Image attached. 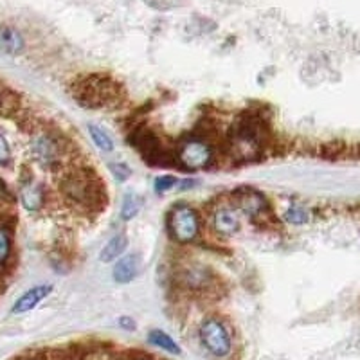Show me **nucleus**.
Segmentation results:
<instances>
[{
    "instance_id": "nucleus-1",
    "label": "nucleus",
    "mask_w": 360,
    "mask_h": 360,
    "mask_svg": "<svg viewBox=\"0 0 360 360\" xmlns=\"http://www.w3.org/2000/svg\"><path fill=\"white\" fill-rule=\"evenodd\" d=\"M60 189L67 200L79 207L98 209L105 202V189H103L101 180L89 169L78 168L67 172Z\"/></svg>"
},
{
    "instance_id": "nucleus-2",
    "label": "nucleus",
    "mask_w": 360,
    "mask_h": 360,
    "mask_svg": "<svg viewBox=\"0 0 360 360\" xmlns=\"http://www.w3.org/2000/svg\"><path fill=\"white\" fill-rule=\"evenodd\" d=\"M29 153L40 168H62L67 159L65 139L51 130H37L29 141Z\"/></svg>"
},
{
    "instance_id": "nucleus-3",
    "label": "nucleus",
    "mask_w": 360,
    "mask_h": 360,
    "mask_svg": "<svg viewBox=\"0 0 360 360\" xmlns=\"http://www.w3.org/2000/svg\"><path fill=\"white\" fill-rule=\"evenodd\" d=\"M176 162L188 172H197L205 169L213 162V146L202 137H186L179 143L175 153H173Z\"/></svg>"
},
{
    "instance_id": "nucleus-4",
    "label": "nucleus",
    "mask_w": 360,
    "mask_h": 360,
    "mask_svg": "<svg viewBox=\"0 0 360 360\" xmlns=\"http://www.w3.org/2000/svg\"><path fill=\"white\" fill-rule=\"evenodd\" d=\"M198 337L204 348L217 359H227L233 352V335L227 324L218 317H207L198 328Z\"/></svg>"
},
{
    "instance_id": "nucleus-5",
    "label": "nucleus",
    "mask_w": 360,
    "mask_h": 360,
    "mask_svg": "<svg viewBox=\"0 0 360 360\" xmlns=\"http://www.w3.org/2000/svg\"><path fill=\"white\" fill-rule=\"evenodd\" d=\"M115 98V85L112 79H101L99 76H90L78 83L74 90V99L86 108H101L110 105Z\"/></svg>"
},
{
    "instance_id": "nucleus-6",
    "label": "nucleus",
    "mask_w": 360,
    "mask_h": 360,
    "mask_svg": "<svg viewBox=\"0 0 360 360\" xmlns=\"http://www.w3.org/2000/svg\"><path fill=\"white\" fill-rule=\"evenodd\" d=\"M169 234L179 243L195 242L200 234V218L191 205L179 204L168 214Z\"/></svg>"
},
{
    "instance_id": "nucleus-7",
    "label": "nucleus",
    "mask_w": 360,
    "mask_h": 360,
    "mask_svg": "<svg viewBox=\"0 0 360 360\" xmlns=\"http://www.w3.org/2000/svg\"><path fill=\"white\" fill-rule=\"evenodd\" d=\"M231 150L240 159H252L259 152L262 144V134L259 124L254 121H240L233 127L229 135Z\"/></svg>"
},
{
    "instance_id": "nucleus-8",
    "label": "nucleus",
    "mask_w": 360,
    "mask_h": 360,
    "mask_svg": "<svg viewBox=\"0 0 360 360\" xmlns=\"http://www.w3.org/2000/svg\"><path fill=\"white\" fill-rule=\"evenodd\" d=\"M131 141H134L135 148L143 153V157L150 164H162L166 162V159H168V155L164 153V148L162 144H160V139L150 130L137 131V135H135Z\"/></svg>"
},
{
    "instance_id": "nucleus-9",
    "label": "nucleus",
    "mask_w": 360,
    "mask_h": 360,
    "mask_svg": "<svg viewBox=\"0 0 360 360\" xmlns=\"http://www.w3.org/2000/svg\"><path fill=\"white\" fill-rule=\"evenodd\" d=\"M53 285H37V287L29 288L27 292L17 299V303L13 304V314H27L33 308H37L44 299L53 294Z\"/></svg>"
},
{
    "instance_id": "nucleus-10",
    "label": "nucleus",
    "mask_w": 360,
    "mask_h": 360,
    "mask_svg": "<svg viewBox=\"0 0 360 360\" xmlns=\"http://www.w3.org/2000/svg\"><path fill=\"white\" fill-rule=\"evenodd\" d=\"M141 270V258L139 254H127L123 258H119V262L115 263L114 270H112V276L117 283L121 285H127V283L134 281L137 278Z\"/></svg>"
},
{
    "instance_id": "nucleus-11",
    "label": "nucleus",
    "mask_w": 360,
    "mask_h": 360,
    "mask_svg": "<svg viewBox=\"0 0 360 360\" xmlns=\"http://www.w3.org/2000/svg\"><path fill=\"white\" fill-rule=\"evenodd\" d=\"M20 202L29 213H37L44 207L45 202V191L44 186L34 182V180H27V182H22L20 186Z\"/></svg>"
},
{
    "instance_id": "nucleus-12",
    "label": "nucleus",
    "mask_w": 360,
    "mask_h": 360,
    "mask_svg": "<svg viewBox=\"0 0 360 360\" xmlns=\"http://www.w3.org/2000/svg\"><path fill=\"white\" fill-rule=\"evenodd\" d=\"M213 229L217 231L220 236H233L240 229V221H238L234 209L231 207H218L213 211Z\"/></svg>"
},
{
    "instance_id": "nucleus-13",
    "label": "nucleus",
    "mask_w": 360,
    "mask_h": 360,
    "mask_svg": "<svg viewBox=\"0 0 360 360\" xmlns=\"http://www.w3.org/2000/svg\"><path fill=\"white\" fill-rule=\"evenodd\" d=\"M236 207L249 217H258L266 209V200L256 191L243 189L236 197Z\"/></svg>"
},
{
    "instance_id": "nucleus-14",
    "label": "nucleus",
    "mask_w": 360,
    "mask_h": 360,
    "mask_svg": "<svg viewBox=\"0 0 360 360\" xmlns=\"http://www.w3.org/2000/svg\"><path fill=\"white\" fill-rule=\"evenodd\" d=\"M127 247H128L127 234H123V233L115 234V236H112L110 240H108L107 245L103 247L101 254H99V259H101L103 263L114 262V259H117L123 256L124 250H127Z\"/></svg>"
},
{
    "instance_id": "nucleus-15",
    "label": "nucleus",
    "mask_w": 360,
    "mask_h": 360,
    "mask_svg": "<svg viewBox=\"0 0 360 360\" xmlns=\"http://www.w3.org/2000/svg\"><path fill=\"white\" fill-rule=\"evenodd\" d=\"M148 342L157 346V348L164 349V352L172 353V355H180L179 344L173 340V337H169L168 333L160 332V330H152V332L148 333Z\"/></svg>"
},
{
    "instance_id": "nucleus-16",
    "label": "nucleus",
    "mask_w": 360,
    "mask_h": 360,
    "mask_svg": "<svg viewBox=\"0 0 360 360\" xmlns=\"http://www.w3.org/2000/svg\"><path fill=\"white\" fill-rule=\"evenodd\" d=\"M24 40H22L20 33L11 27H4L0 31V47L9 54H17L22 49Z\"/></svg>"
},
{
    "instance_id": "nucleus-17",
    "label": "nucleus",
    "mask_w": 360,
    "mask_h": 360,
    "mask_svg": "<svg viewBox=\"0 0 360 360\" xmlns=\"http://www.w3.org/2000/svg\"><path fill=\"white\" fill-rule=\"evenodd\" d=\"M11 254H13L11 231H9L8 225L0 221V269H4V266L8 265Z\"/></svg>"
},
{
    "instance_id": "nucleus-18",
    "label": "nucleus",
    "mask_w": 360,
    "mask_h": 360,
    "mask_svg": "<svg viewBox=\"0 0 360 360\" xmlns=\"http://www.w3.org/2000/svg\"><path fill=\"white\" fill-rule=\"evenodd\" d=\"M89 134L92 143H94L99 150H103V152H112V150H114V141L110 139V135L103 130V128L96 127V124H89Z\"/></svg>"
},
{
    "instance_id": "nucleus-19",
    "label": "nucleus",
    "mask_w": 360,
    "mask_h": 360,
    "mask_svg": "<svg viewBox=\"0 0 360 360\" xmlns=\"http://www.w3.org/2000/svg\"><path fill=\"white\" fill-rule=\"evenodd\" d=\"M141 209V202H139V197L137 195H134V193H127L123 198V204H121V218L123 220H131V218L137 217V213H139Z\"/></svg>"
},
{
    "instance_id": "nucleus-20",
    "label": "nucleus",
    "mask_w": 360,
    "mask_h": 360,
    "mask_svg": "<svg viewBox=\"0 0 360 360\" xmlns=\"http://www.w3.org/2000/svg\"><path fill=\"white\" fill-rule=\"evenodd\" d=\"M285 220L292 225H303L308 221V213L303 207H299V205H292L285 213Z\"/></svg>"
},
{
    "instance_id": "nucleus-21",
    "label": "nucleus",
    "mask_w": 360,
    "mask_h": 360,
    "mask_svg": "<svg viewBox=\"0 0 360 360\" xmlns=\"http://www.w3.org/2000/svg\"><path fill=\"white\" fill-rule=\"evenodd\" d=\"M108 168H110L112 175H114V179L117 180V182H124V180L130 179L131 175V169L128 168L124 162H110L108 164Z\"/></svg>"
},
{
    "instance_id": "nucleus-22",
    "label": "nucleus",
    "mask_w": 360,
    "mask_h": 360,
    "mask_svg": "<svg viewBox=\"0 0 360 360\" xmlns=\"http://www.w3.org/2000/svg\"><path fill=\"white\" fill-rule=\"evenodd\" d=\"M176 186V179L172 175H166V176H159L155 182V189L159 193H166L169 189H173Z\"/></svg>"
},
{
    "instance_id": "nucleus-23",
    "label": "nucleus",
    "mask_w": 360,
    "mask_h": 360,
    "mask_svg": "<svg viewBox=\"0 0 360 360\" xmlns=\"http://www.w3.org/2000/svg\"><path fill=\"white\" fill-rule=\"evenodd\" d=\"M9 159H11V150H9V144L4 139V135L0 134V166L8 164Z\"/></svg>"
},
{
    "instance_id": "nucleus-24",
    "label": "nucleus",
    "mask_w": 360,
    "mask_h": 360,
    "mask_svg": "<svg viewBox=\"0 0 360 360\" xmlns=\"http://www.w3.org/2000/svg\"><path fill=\"white\" fill-rule=\"evenodd\" d=\"M11 99H13V96L9 94L4 86L0 85V114H4L8 108H11Z\"/></svg>"
},
{
    "instance_id": "nucleus-25",
    "label": "nucleus",
    "mask_w": 360,
    "mask_h": 360,
    "mask_svg": "<svg viewBox=\"0 0 360 360\" xmlns=\"http://www.w3.org/2000/svg\"><path fill=\"white\" fill-rule=\"evenodd\" d=\"M9 200H11V193L8 191L6 184L2 182V179H0V202H9Z\"/></svg>"
},
{
    "instance_id": "nucleus-26",
    "label": "nucleus",
    "mask_w": 360,
    "mask_h": 360,
    "mask_svg": "<svg viewBox=\"0 0 360 360\" xmlns=\"http://www.w3.org/2000/svg\"><path fill=\"white\" fill-rule=\"evenodd\" d=\"M119 324H121V328H127V330H134L135 328V323L130 317H121V319H119Z\"/></svg>"
},
{
    "instance_id": "nucleus-27",
    "label": "nucleus",
    "mask_w": 360,
    "mask_h": 360,
    "mask_svg": "<svg viewBox=\"0 0 360 360\" xmlns=\"http://www.w3.org/2000/svg\"><path fill=\"white\" fill-rule=\"evenodd\" d=\"M144 360H155V359H152V356H148V359H144Z\"/></svg>"
}]
</instances>
